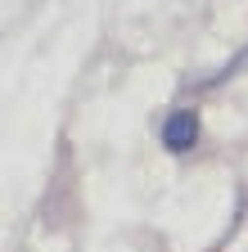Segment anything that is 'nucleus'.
I'll use <instances>...</instances> for the list:
<instances>
[{
    "mask_svg": "<svg viewBox=\"0 0 248 252\" xmlns=\"http://www.w3.org/2000/svg\"><path fill=\"white\" fill-rule=\"evenodd\" d=\"M244 68H248V50H239V59H230L226 68H216L203 86H221V81H230V77H235V72H244Z\"/></svg>",
    "mask_w": 248,
    "mask_h": 252,
    "instance_id": "f03ea898",
    "label": "nucleus"
},
{
    "mask_svg": "<svg viewBox=\"0 0 248 252\" xmlns=\"http://www.w3.org/2000/svg\"><path fill=\"white\" fill-rule=\"evenodd\" d=\"M158 140H163V149L176 153V158L194 153L199 140H203V117H199L194 108H172V113L158 122Z\"/></svg>",
    "mask_w": 248,
    "mask_h": 252,
    "instance_id": "f257e3e1",
    "label": "nucleus"
}]
</instances>
